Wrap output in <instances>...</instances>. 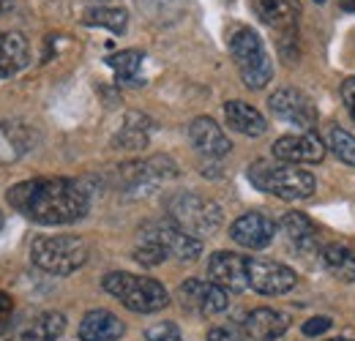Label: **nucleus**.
Masks as SVG:
<instances>
[{
  "mask_svg": "<svg viewBox=\"0 0 355 341\" xmlns=\"http://www.w3.org/2000/svg\"><path fill=\"white\" fill-rule=\"evenodd\" d=\"M328 341H353V339H328Z\"/></svg>",
  "mask_w": 355,
  "mask_h": 341,
  "instance_id": "f704fd0d",
  "label": "nucleus"
},
{
  "mask_svg": "<svg viewBox=\"0 0 355 341\" xmlns=\"http://www.w3.org/2000/svg\"><path fill=\"white\" fill-rule=\"evenodd\" d=\"M268 107L279 121L301 128V131H311L317 126V110H314L311 98L306 93L295 90V87H279L268 98Z\"/></svg>",
  "mask_w": 355,
  "mask_h": 341,
  "instance_id": "1a4fd4ad",
  "label": "nucleus"
},
{
  "mask_svg": "<svg viewBox=\"0 0 355 341\" xmlns=\"http://www.w3.org/2000/svg\"><path fill=\"white\" fill-rule=\"evenodd\" d=\"M208 341H238L227 328H214V331H208Z\"/></svg>",
  "mask_w": 355,
  "mask_h": 341,
  "instance_id": "2f4dec72",
  "label": "nucleus"
},
{
  "mask_svg": "<svg viewBox=\"0 0 355 341\" xmlns=\"http://www.w3.org/2000/svg\"><path fill=\"white\" fill-rule=\"evenodd\" d=\"M189 139H191L194 150L208 159H222L232 148V142L227 139V134L214 118H194L189 126Z\"/></svg>",
  "mask_w": 355,
  "mask_h": 341,
  "instance_id": "2eb2a0df",
  "label": "nucleus"
},
{
  "mask_svg": "<svg viewBox=\"0 0 355 341\" xmlns=\"http://www.w3.org/2000/svg\"><path fill=\"white\" fill-rule=\"evenodd\" d=\"M83 22L90 28H107L110 33L121 36L129 25V14L123 8H112V6H98V8H88Z\"/></svg>",
  "mask_w": 355,
  "mask_h": 341,
  "instance_id": "5701e85b",
  "label": "nucleus"
},
{
  "mask_svg": "<svg viewBox=\"0 0 355 341\" xmlns=\"http://www.w3.org/2000/svg\"><path fill=\"white\" fill-rule=\"evenodd\" d=\"M350 118H353V123H355V110H353V112H350Z\"/></svg>",
  "mask_w": 355,
  "mask_h": 341,
  "instance_id": "c9c22d12",
  "label": "nucleus"
},
{
  "mask_svg": "<svg viewBox=\"0 0 355 341\" xmlns=\"http://www.w3.org/2000/svg\"><path fill=\"white\" fill-rule=\"evenodd\" d=\"M282 232L287 235V241L298 252H317L320 249V232H317L314 221L301 211H293L282 218Z\"/></svg>",
  "mask_w": 355,
  "mask_h": 341,
  "instance_id": "aec40b11",
  "label": "nucleus"
},
{
  "mask_svg": "<svg viewBox=\"0 0 355 341\" xmlns=\"http://www.w3.org/2000/svg\"><path fill=\"white\" fill-rule=\"evenodd\" d=\"M107 66L118 74L121 82H129L137 77L139 66H142V52L139 49H123V52H115L107 58Z\"/></svg>",
  "mask_w": 355,
  "mask_h": 341,
  "instance_id": "b1692460",
  "label": "nucleus"
},
{
  "mask_svg": "<svg viewBox=\"0 0 355 341\" xmlns=\"http://www.w3.org/2000/svg\"><path fill=\"white\" fill-rule=\"evenodd\" d=\"M249 180L279 200L295 202V200H309L317 189V177L311 172L301 170L295 164H268L257 161L249 167Z\"/></svg>",
  "mask_w": 355,
  "mask_h": 341,
  "instance_id": "39448f33",
  "label": "nucleus"
},
{
  "mask_svg": "<svg viewBox=\"0 0 355 341\" xmlns=\"http://www.w3.org/2000/svg\"><path fill=\"white\" fill-rule=\"evenodd\" d=\"M273 156L282 164H320L325 159V142L311 131L284 134L273 142Z\"/></svg>",
  "mask_w": 355,
  "mask_h": 341,
  "instance_id": "9b49d317",
  "label": "nucleus"
},
{
  "mask_svg": "<svg viewBox=\"0 0 355 341\" xmlns=\"http://www.w3.org/2000/svg\"><path fill=\"white\" fill-rule=\"evenodd\" d=\"M208 276L227 292H243L249 287V256L216 252L208 259Z\"/></svg>",
  "mask_w": 355,
  "mask_h": 341,
  "instance_id": "f8f14e48",
  "label": "nucleus"
},
{
  "mask_svg": "<svg viewBox=\"0 0 355 341\" xmlns=\"http://www.w3.org/2000/svg\"><path fill=\"white\" fill-rule=\"evenodd\" d=\"M342 8L350 11V14H355V0H342Z\"/></svg>",
  "mask_w": 355,
  "mask_h": 341,
  "instance_id": "473e14b6",
  "label": "nucleus"
},
{
  "mask_svg": "<svg viewBox=\"0 0 355 341\" xmlns=\"http://www.w3.org/2000/svg\"><path fill=\"white\" fill-rule=\"evenodd\" d=\"M252 8L260 17V22L284 36H293L298 28L301 0H252Z\"/></svg>",
  "mask_w": 355,
  "mask_h": 341,
  "instance_id": "4468645a",
  "label": "nucleus"
},
{
  "mask_svg": "<svg viewBox=\"0 0 355 341\" xmlns=\"http://www.w3.org/2000/svg\"><path fill=\"white\" fill-rule=\"evenodd\" d=\"M178 303L197 314V317H214V314H222L224 308L230 306V292L222 290L219 284H214L211 279L202 281V279H186L175 292Z\"/></svg>",
  "mask_w": 355,
  "mask_h": 341,
  "instance_id": "6e6552de",
  "label": "nucleus"
},
{
  "mask_svg": "<svg viewBox=\"0 0 355 341\" xmlns=\"http://www.w3.org/2000/svg\"><path fill=\"white\" fill-rule=\"evenodd\" d=\"M167 218L194 238H208L222 227V208L194 191H180L167 202Z\"/></svg>",
  "mask_w": 355,
  "mask_h": 341,
  "instance_id": "423d86ee",
  "label": "nucleus"
},
{
  "mask_svg": "<svg viewBox=\"0 0 355 341\" xmlns=\"http://www.w3.org/2000/svg\"><path fill=\"white\" fill-rule=\"evenodd\" d=\"M224 118H227V126L238 131V134H243V137H263L268 128L266 115L257 107H252L246 101H238V98L224 104Z\"/></svg>",
  "mask_w": 355,
  "mask_h": 341,
  "instance_id": "a211bd4d",
  "label": "nucleus"
},
{
  "mask_svg": "<svg viewBox=\"0 0 355 341\" xmlns=\"http://www.w3.org/2000/svg\"><path fill=\"white\" fill-rule=\"evenodd\" d=\"M134 259L139 265H145V268H153V265H162L167 259V252L159 243H153L148 238H139V246L134 249Z\"/></svg>",
  "mask_w": 355,
  "mask_h": 341,
  "instance_id": "a878e982",
  "label": "nucleus"
},
{
  "mask_svg": "<svg viewBox=\"0 0 355 341\" xmlns=\"http://www.w3.org/2000/svg\"><path fill=\"white\" fill-rule=\"evenodd\" d=\"M31 262L52 276H71L88 262V243L80 235H42L31 243Z\"/></svg>",
  "mask_w": 355,
  "mask_h": 341,
  "instance_id": "20e7f679",
  "label": "nucleus"
},
{
  "mask_svg": "<svg viewBox=\"0 0 355 341\" xmlns=\"http://www.w3.org/2000/svg\"><path fill=\"white\" fill-rule=\"evenodd\" d=\"M3 221H6V218H3V213H0V227H3Z\"/></svg>",
  "mask_w": 355,
  "mask_h": 341,
  "instance_id": "e433bc0d",
  "label": "nucleus"
},
{
  "mask_svg": "<svg viewBox=\"0 0 355 341\" xmlns=\"http://www.w3.org/2000/svg\"><path fill=\"white\" fill-rule=\"evenodd\" d=\"M6 202L25 218L60 227L85 218L90 211L88 189L74 177H33L11 186L6 191Z\"/></svg>",
  "mask_w": 355,
  "mask_h": 341,
  "instance_id": "f257e3e1",
  "label": "nucleus"
},
{
  "mask_svg": "<svg viewBox=\"0 0 355 341\" xmlns=\"http://www.w3.org/2000/svg\"><path fill=\"white\" fill-rule=\"evenodd\" d=\"M230 238L243 249L260 252L276 238V221L266 213H243L230 224Z\"/></svg>",
  "mask_w": 355,
  "mask_h": 341,
  "instance_id": "ddd939ff",
  "label": "nucleus"
},
{
  "mask_svg": "<svg viewBox=\"0 0 355 341\" xmlns=\"http://www.w3.org/2000/svg\"><path fill=\"white\" fill-rule=\"evenodd\" d=\"M230 55L238 66V74L243 80V85L252 90H260L270 82L273 77V63L268 55L266 44L257 36V30L246 28V25H235L230 30Z\"/></svg>",
  "mask_w": 355,
  "mask_h": 341,
  "instance_id": "7ed1b4c3",
  "label": "nucleus"
},
{
  "mask_svg": "<svg viewBox=\"0 0 355 341\" xmlns=\"http://www.w3.org/2000/svg\"><path fill=\"white\" fill-rule=\"evenodd\" d=\"M139 238H148L153 243H159L167 256H175L180 262H194L197 256L202 254V241L183 232L178 224H173L170 218L164 221H148L139 232Z\"/></svg>",
  "mask_w": 355,
  "mask_h": 341,
  "instance_id": "0eeeda50",
  "label": "nucleus"
},
{
  "mask_svg": "<svg viewBox=\"0 0 355 341\" xmlns=\"http://www.w3.org/2000/svg\"><path fill=\"white\" fill-rule=\"evenodd\" d=\"M331 325H334L331 317H311L304 322V333L306 336H322L325 331H331Z\"/></svg>",
  "mask_w": 355,
  "mask_h": 341,
  "instance_id": "c85d7f7f",
  "label": "nucleus"
},
{
  "mask_svg": "<svg viewBox=\"0 0 355 341\" xmlns=\"http://www.w3.org/2000/svg\"><path fill=\"white\" fill-rule=\"evenodd\" d=\"M342 101H345L347 112H353L355 110V77H347V80L342 82Z\"/></svg>",
  "mask_w": 355,
  "mask_h": 341,
  "instance_id": "c756f323",
  "label": "nucleus"
},
{
  "mask_svg": "<svg viewBox=\"0 0 355 341\" xmlns=\"http://www.w3.org/2000/svg\"><path fill=\"white\" fill-rule=\"evenodd\" d=\"M28 60H31V46L22 33L17 30L0 33V80H8L17 71H22Z\"/></svg>",
  "mask_w": 355,
  "mask_h": 341,
  "instance_id": "6ab92c4d",
  "label": "nucleus"
},
{
  "mask_svg": "<svg viewBox=\"0 0 355 341\" xmlns=\"http://www.w3.org/2000/svg\"><path fill=\"white\" fill-rule=\"evenodd\" d=\"M101 287H104V292H110L112 298L121 300L129 311H137V314H156L170 303L167 287L150 276L112 270L101 279Z\"/></svg>",
  "mask_w": 355,
  "mask_h": 341,
  "instance_id": "f03ea898",
  "label": "nucleus"
},
{
  "mask_svg": "<svg viewBox=\"0 0 355 341\" xmlns=\"http://www.w3.org/2000/svg\"><path fill=\"white\" fill-rule=\"evenodd\" d=\"M11 311H14V300L8 298L6 292H0V322H6L11 317Z\"/></svg>",
  "mask_w": 355,
  "mask_h": 341,
  "instance_id": "7c9ffc66",
  "label": "nucleus"
},
{
  "mask_svg": "<svg viewBox=\"0 0 355 341\" xmlns=\"http://www.w3.org/2000/svg\"><path fill=\"white\" fill-rule=\"evenodd\" d=\"M145 341H183V336L173 322H159L145 331Z\"/></svg>",
  "mask_w": 355,
  "mask_h": 341,
  "instance_id": "cd10ccee",
  "label": "nucleus"
},
{
  "mask_svg": "<svg viewBox=\"0 0 355 341\" xmlns=\"http://www.w3.org/2000/svg\"><path fill=\"white\" fill-rule=\"evenodd\" d=\"M328 148L334 150V156L345 164L355 167V134L345 131V128H334L328 134Z\"/></svg>",
  "mask_w": 355,
  "mask_h": 341,
  "instance_id": "393cba45",
  "label": "nucleus"
},
{
  "mask_svg": "<svg viewBox=\"0 0 355 341\" xmlns=\"http://www.w3.org/2000/svg\"><path fill=\"white\" fill-rule=\"evenodd\" d=\"M314 3H325V0H314Z\"/></svg>",
  "mask_w": 355,
  "mask_h": 341,
  "instance_id": "4c0bfd02",
  "label": "nucleus"
},
{
  "mask_svg": "<svg viewBox=\"0 0 355 341\" xmlns=\"http://www.w3.org/2000/svg\"><path fill=\"white\" fill-rule=\"evenodd\" d=\"M123 331V322L112 311L93 308L80 322V341H121Z\"/></svg>",
  "mask_w": 355,
  "mask_h": 341,
  "instance_id": "f3484780",
  "label": "nucleus"
},
{
  "mask_svg": "<svg viewBox=\"0 0 355 341\" xmlns=\"http://www.w3.org/2000/svg\"><path fill=\"white\" fill-rule=\"evenodd\" d=\"M290 328V317L276 308H254L243 320V336L249 341H276Z\"/></svg>",
  "mask_w": 355,
  "mask_h": 341,
  "instance_id": "dca6fc26",
  "label": "nucleus"
},
{
  "mask_svg": "<svg viewBox=\"0 0 355 341\" xmlns=\"http://www.w3.org/2000/svg\"><path fill=\"white\" fill-rule=\"evenodd\" d=\"M298 276L293 268L263 259V256H249V287L260 295H284L295 287Z\"/></svg>",
  "mask_w": 355,
  "mask_h": 341,
  "instance_id": "9d476101",
  "label": "nucleus"
},
{
  "mask_svg": "<svg viewBox=\"0 0 355 341\" xmlns=\"http://www.w3.org/2000/svg\"><path fill=\"white\" fill-rule=\"evenodd\" d=\"M11 3H14V0H0V14H6V11L11 8Z\"/></svg>",
  "mask_w": 355,
  "mask_h": 341,
  "instance_id": "72a5a7b5",
  "label": "nucleus"
},
{
  "mask_svg": "<svg viewBox=\"0 0 355 341\" xmlns=\"http://www.w3.org/2000/svg\"><path fill=\"white\" fill-rule=\"evenodd\" d=\"M148 142V131L145 126H137V123H126L121 128V134L115 137V148H142Z\"/></svg>",
  "mask_w": 355,
  "mask_h": 341,
  "instance_id": "bb28decb",
  "label": "nucleus"
},
{
  "mask_svg": "<svg viewBox=\"0 0 355 341\" xmlns=\"http://www.w3.org/2000/svg\"><path fill=\"white\" fill-rule=\"evenodd\" d=\"M320 256H322L325 270H328L334 279H339V281H355L353 249H347V246H342V243H328V246H322Z\"/></svg>",
  "mask_w": 355,
  "mask_h": 341,
  "instance_id": "4be33fe9",
  "label": "nucleus"
},
{
  "mask_svg": "<svg viewBox=\"0 0 355 341\" xmlns=\"http://www.w3.org/2000/svg\"><path fill=\"white\" fill-rule=\"evenodd\" d=\"M63 331H66V317L58 311H44L6 341H58Z\"/></svg>",
  "mask_w": 355,
  "mask_h": 341,
  "instance_id": "412c9836",
  "label": "nucleus"
}]
</instances>
